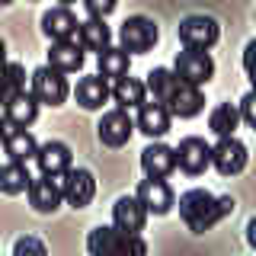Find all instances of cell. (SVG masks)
Instances as JSON below:
<instances>
[{"label": "cell", "instance_id": "6da1fadb", "mask_svg": "<svg viewBox=\"0 0 256 256\" xmlns=\"http://www.w3.org/2000/svg\"><path fill=\"white\" fill-rule=\"evenodd\" d=\"M234 212V198L230 196H212L208 189H189L180 196V218L186 221L192 234H205L208 228H214L224 214Z\"/></svg>", "mask_w": 256, "mask_h": 256}, {"label": "cell", "instance_id": "7a4b0ae2", "mask_svg": "<svg viewBox=\"0 0 256 256\" xmlns=\"http://www.w3.org/2000/svg\"><path fill=\"white\" fill-rule=\"evenodd\" d=\"M86 250L93 256H109V253H148V244L138 234H128L118 224L109 228H96L86 237Z\"/></svg>", "mask_w": 256, "mask_h": 256}, {"label": "cell", "instance_id": "3957f363", "mask_svg": "<svg viewBox=\"0 0 256 256\" xmlns=\"http://www.w3.org/2000/svg\"><path fill=\"white\" fill-rule=\"evenodd\" d=\"M118 45L132 54H144L157 45V26L148 16H128L118 29Z\"/></svg>", "mask_w": 256, "mask_h": 256}, {"label": "cell", "instance_id": "277c9868", "mask_svg": "<svg viewBox=\"0 0 256 256\" xmlns=\"http://www.w3.org/2000/svg\"><path fill=\"white\" fill-rule=\"evenodd\" d=\"M221 38V26L212 20V16H186V20L180 22V42L182 48H202V52H208L214 42Z\"/></svg>", "mask_w": 256, "mask_h": 256}, {"label": "cell", "instance_id": "5b68a950", "mask_svg": "<svg viewBox=\"0 0 256 256\" xmlns=\"http://www.w3.org/2000/svg\"><path fill=\"white\" fill-rule=\"evenodd\" d=\"M32 93H36L38 102H45V106H61L70 93L68 80H64V70L52 68V64L32 70Z\"/></svg>", "mask_w": 256, "mask_h": 256}, {"label": "cell", "instance_id": "8992f818", "mask_svg": "<svg viewBox=\"0 0 256 256\" xmlns=\"http://www.w3.org/2000/svg\"><path fill=\"white\" fill-rule=\"evenodd\" d=\"M134 128H138V122H134L132 116H128V109H109L106 116L100 118V125H96V134H100V141L106 144V148H122V144L132 141Z\"/></svg>", "mask_w": 256, "mask_h": 256}, {"label": "cell", "instance_id": "52a82bcc", "mask_svg": "<svg viewBox=\"0 0 256 256\" xmlns=\"http://www.w3.org/2000/svg\"><path fill=\"white\" fill-rule=\"evenodd\" d=\"M173 70L182 80L202 86V84H208V80L214 77V61H212V54H208V52H202V48H182V52H176Z\"/></svg>", "mask_w": 256, "mask_h": 256}, {"label": "cell", "instance_id": "ba28073f", "mask_svg": "<svg viewBox=\"0 0 256 256\" xmlns=\"http://www.w3.org/2000/svg\"><path fill=\"white\" fill-rule=\"evenodd\" d=\"M246 160H250V154H246V144L237 141L234 134L218 138V144L212 148V166H214L221 176H237V173H244Z\"/></svg>", "mask_w": 256, "mask_h": 256}, {"label": "cell", "instance_id": "9c48e42d", "mask_svg": "<svg viewBox=\"0 0 256 256\" xmlns=\"http://www.w3.org/2000/svg\"><path fill=\"white\" fill-rule=\"evenodd\" d=\"M64 202V180L61 176H48L42 173L38 180H32L29 186V205L42 214H52L58 212V205Z\"/></svg>", "mask_w": 256, "mask_h": 256}, {"label": "cell", "instance_id": "30bf717a", "mask_svg": "<svg viewBox=\"0 0 256 256\" xmlns=\"http://www.w3.org/2000/svg\"><path fill=\"white\" fill-rule=\"evenodd\" d=\"M38 106H42V102H38L36 93H29V90L13 93V96H6V102H4V122L13 125V128H29L38 116Z\"/></svg>", "mask_w": 256, "mask_h": 256}, {"label": "cell", "instance_id": "8fae6325", "mask_svg": "<svg viewBox=\"0 0 256 256\" xmlns=\"http://www.w3.org/2000/svg\"><path fill=\"white\" fill-rule=\"evenodd\" d=\"M61 180H64V202H68L70 208H86L93 202L96 180H93L90 170H74V166H70Z\"/></svg>", "mask_w": 256, "mask_h": 256}, {"label": "cell", "instance_id": "7c38bea8", "mask_svg": "<svg viewBox=\"0 0 256 256\" xmlns=\"http://www.w3.org/2000/svg\"><path fill=\"white\" fill-rule=\"evenodd\" d=\"M134 196H138L141 202L148 205L150 214H166V212L176 205V196H173L170 182L160 180V176H148V180H141V186H138V192H134Z\"/></svg>", "mask_w": 256, "mask_h": 256}, {"label": "cell", "instance_id": "4fadbf2b", "mask_svg": "<svg viewBox=\"0 0 256 256\" xmlns=\"http://www.w3.org/2000/svg\"><path fill=\"white\" fill-rule=\"evenodd\" d=\"M176 160H180V170L189 176H202L212 166V148L202 138H182L176 148Z\"/></svg>", "mask_w": 256, "mask_h": 256}, {"label": "cell", "instance_id": "5bb4252c", "mask_svg": "<svg viewBox=\"0 0 256 256\" xmlns=\"http://www.w3.org/2000/svg\"><path fill=\"white\" fill-rule=\"evenodd\" d=\"M148 205L141 202L138 196H122L116 205H112V224H118L128 234H141L144 221H148Z\"/></svg>", "mask_w": 256, "mask_h": 256}, {"label": "cell", "instance_id": "9a60e30c", "mask_svg": "<svg viewBox=\"0 0 256 256\" xmlns=\"http://www.w3.org/2000/svg\"><path fill=\"white\" fill-rule=\"evenodd\" d=\"M36 164L48 176H64L70 170V164H74V154H70V148L64 141H45V144H38Z\"/></svg>", "mask_w": 256, "mask_h": 256}, {"label": "cell", "instance_id": "2e32d148", "mask_svg": "<svg viewBox=\"0 0 256 256\" xmlns=\"http://www.w3.org/2000/svg\"><path fill=\"white\" fill-rule=\"evenodd\" d=\"M42 32L52 42H64V38H77L80 22L68 6H52V10L42 16Z\"/></svg>", "mask_w": 256, "mask_h": 256}, {"label": "cell", "instance_id": "e0dca14e", "mask_svg": "<svg viewBox=\"0 0 256 256\" xmlns=\"http://www.w3.org/2000/svg\"><path fill=\"white\" fill-rule=\"evenodd\" d=\"M84 52H86V48L80 45L77 38L52 42V48H48V64L58 68V70H64V74H77V70H84Z\"/></svg>", "mask_w": 256, "mask_h": 256}, {"label": "cell", "instance_id": "ac0fdd59", "mask_svg": "<svg viewBox=\"0 0 256 256\" xmlns=\"http://www.w3.org/2000/svg\"><path fill=\"white\" fill-rule=\"evenodd\" d=\"M141 166L148 176H160V180H166L176 166H180V160H176V148H166V144H148V148L141 150Z\"/></svg>", "mask_w": 256, "mask_h": 256}, {"label": "cell", "instance_id": "d6986e66", "mask_svg": "<svg viewBox=\"0 0 256 256\" xmlns=\"http://www.w3.org/2000/svg\"><path fill=\"white\" fill-rule=\"evenodd\" d=\"M166 109H170L176 118H192V116H198V112L205 109V93H202V86L182 80L180 90L173 93V100L166 102Z\"/></svg>", "mask_w": 256, "mask_h": 256}, {"label": "cell", "instance_id": "ffe728a7", "mask_svg": "<svg viewBox=\"0 0 256 256\" xmlns=\"http://www.w3.org/2000/svg\"><path fill=\"white\" fill-rule=\"evenodd\" d=\"M4 150H6V160L29 164V160H36V154H38V144L26 128H13V125L4 122Z\"/></svg>", "mask_w": 256, "mask_h": 256}, {"label": "cell", "instance_id": "44dd1931", "mask_svg": "<svg viewBox=\"0 0 256 256\" xmlns=\"http://www.w3.org/2000/svg\"><path fill=\"white\" fill-rule=\"evenodd\" d=\"M170 116L173 112L164 106V102H157V100H150V102H144V106L138 109V132H144L148 138H164L166 132H170Z\"/></svg>", "mask_w": 256, "mask_h": 256}, {"label": "cell", "instance_id": "7402d4cb", "mask_svg": "<svg viewBox=\"0 0 256 256\" xmlns=\"http://www.w3.org/2000/svg\"><path fill=\"white\" fill-rule=\"evenodd\" d=\"M77 102L84 109H102L106 106V100L112 96V86H109V77H102V74H93V77H80L77 80Z\"/></svg>", "mask_w": 256, "mask_h": 256}, {"label": "cell", "instance_id": "603a6c76", "mask_svg": "<svg viewBox=\"0 0 256 256\" xmlns=\"http://www.w3.org/2000/svg\"><path fill=\"white\" fill-rule=\"evenodd\" d=\"M77 42L84 45L86 52H96V54H100V52H106V48L112 45V29L100 20V16H90L86 22H80Z\"/></svg>", "mask_w": 256, "mask_h": 256}, {"label": "cell", "instance_id": "cb8c5ba5", "mask_svg": "<svg viewBox=\"0 0 256 256\" xmlns=\"http://www.w3.org/2000/svg\"><path fill=\"white\" fill-rule=\"evenodd\" d=\"M112 100H116L122 109H141L144 102H148V84H141V80L125 74V77L116 80V86H112Z\"/></svg>", "mask_w": 256, "mask_h": 256}, {"label": "cell", "instance_id": "d4e9b609", "mask_svg": "<svg viewBox=\"0 0 256 256\" xmlns=\"http://www.w3.org/2000/svg\"><path fill=\"white\" fill-rule=\"evenodd\" d=\"M180 84H182V77L170 68H154L148 74V93L154 96L157 102H164V106L173 100V93L180 90Z\"/></svg>", "mask_w": 256, "mask_h": 256}, {"label": "cell", "instance_id": "484cf974", "mask_svg": "<svg viewBox=\"0 0 256 256\" xmlns=\"http://www.w3.org/2000/svg\"><path fill=\"white\" fill-rule=\"evenodd\" d=\"M29 186H32L29 166L20 164V160H6L4 170H0V189L6 196H16V192H29Z\"/></svg>", "mask_w": 256, "mask_h": 256}, {"label": "cell", "instance_id": "4316f807", "mask_svg": "<svg viewBox=\"0 0 256 256\" xmlns=\"http://www.w3.org/2000/svg\"><path fill=\"white\" fill-rule=\"evenodd\" d=\"M128 68H132V52H125L122 45H109L106 52H100V74L109 77V80H118L128 74Z\"/></svg>", "mask_w": 256, "mask_h": 256}, {"label": "cell", "instance_id": "83f0119b", "mask_svg": "<svg viewBox=\"0 0 256 256\" xmlns=\"http://www.w3.org/2000/svg\"><path fill=\"white\" fill-rule=\"evenodd\" d=\"M240 106H230V102H221V106H214L212 109V116H208V128H212L218 138H228V134H234L237 132V125H240Z\"/></svg>", "mask_w": 256, "mask_h": 256}, {"label": "cell", "instance_id": "f1b7e54d", "mask_svg": "<svg viewBox=\"0 0 256 256\" xmlns=\"http://www.w3.org/2000/svg\"><path fill=\"white\" fill-rule=\"evenodd\" d=\"M22 90H26V70H22V64L10 61V68H6V96L22 93Z\"/></svg>", "mask_w": 256, "mask_h": 256}, {"label": "cell", "instance_id": "f546056e", "mask_svg": "<svg viewBox=\"0 0 256 256\" xmlns=\"http://www.w3.org/2000/svg\"><path fill=\"white\" fill-rule=\"evenodd\" d=\"M118 0H84V10L90 16H100V20H106V16L116 10Z\"/></svg>", "mask_w": 256, "mask_h": 256}, {"label": "cell", "instance_id": "4dcf8cb0", "mask_svg": "<svg viewBox=\"0 0 256 256\" xmlns=\"http://www.w3.org/2000/svg\"><path fill=\"white\" fill-rule=\"evenodd\" d=\"M240 116H244V122L250 128H256V90H250L240 100Z\"/></svg>", "mask_w": 256, "mask_h": 256}, {"label": "cell", "instance_id": "1f68e13d", "mask_svg": "<svg viewBox=\"0 0 256 256\" xmlns=\"http://www.w3.org/2000/svg\"><path fill=\"white\" fill-rule=\"evenodd\" d=\"M244 70L250 74V84H253V90H256V38H250L244 48Z\"/></svg>", "mask_w": 256, "mask_h": 256}, {"label": "cell", "instance_id": "d6a6232c", "mask_svg": "<svg viewBox=\"0 0 256 256\" xmlns=\"http://www.w3.org/2000/svg\"><path fill=\"white\" fill-rule=\"evenodd\" d=\"M13 253L16 256H22V253H38V256H42L45 253V244H38V240H20V244L13 246Z\"/></svg>", "mask_w": 256, "mask_h": 256}, {"label": "cell", "instance_id": "836d02e7", "mask_svg": "<svg viewBox=\"0 0 256 256\" xmlns=\"http://www.w3.org/2000/svg\"><path fill=\"white\" fill-rule=\"evenodd\" d=\"M246 244L256 250V218H250V224H246Z\"/></svg>", "mask_w": 256, "mask_h": 256}, {"label": "cell", "instance_id": "e575fe53", "mask_svg": "<svg viewBox=\"0 0 256 256\" xmlns=\"http://www.w3.org/2000/svg\"><path fill=\"white\" fill-rule=\"evenodd\" d=\"M58 4H61V6H70V4H77V0H58Z\"/></svg>", "mask_w": 256, "mask_h": 256}, {"label": "cell", "instance_id": "d590c367", "mask_svg": "<svg viewBox=\"0 0 256 256\" xmlns=\"http://www.w3.org/2000/svg\"><path fill=\"white\" fill-rule=\"evenodd\" d=\"M4 4H13V0H4Z\"/></svg>", "mask_w": 256, "mask_h": 256}]
</instances>
